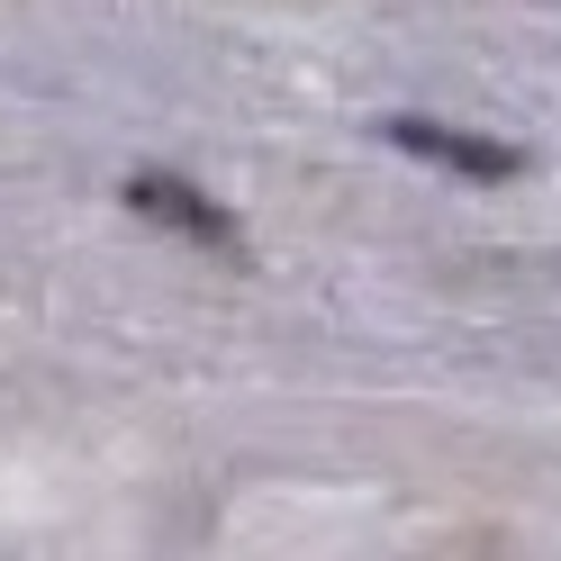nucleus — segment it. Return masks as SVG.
I'll return each mask as SVG.
<instances>
[{
	"mask_svg": "<svg viewBox=\"0 0 561 561\" xmlns=\"http://www.w3.org/2000/svg\"><path fill=\"white\" fill-rule=\"evenodd\" d=\"M380 136H390L399 154H416V163H435V172H462V182H516L525 172V154L516 146H499V136H471V127H444V118H380Z\"/></svg>",
	"mask_w": 561,
	"mask_h": 561,
	"instance_id": "f257e3e1",
	"label": "nucleus"
},
{
	"mask_svg": "<svg viewBox=\"0 0 561 561\" xmlns=\"http://www.w3.org/2000/svg\"><path fill=\"white\" fill-rule=\"evenodd\" d=\"M127 208H136L146 227L191 236V244H236V218H227L199 182H182V172H127Z\"/></svg>",
	"mask_w": 561,
	"mask_h": 561,
	"instance_id": "f03ea898",
	"label": "nucleus"
}]
</instances>
